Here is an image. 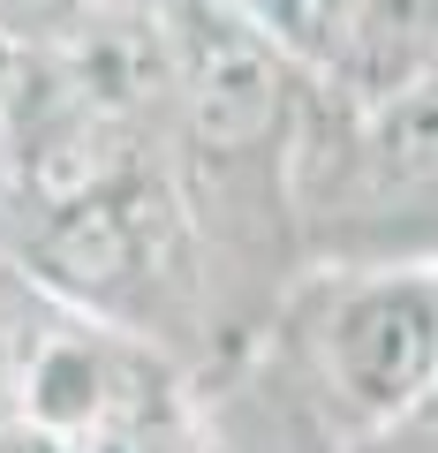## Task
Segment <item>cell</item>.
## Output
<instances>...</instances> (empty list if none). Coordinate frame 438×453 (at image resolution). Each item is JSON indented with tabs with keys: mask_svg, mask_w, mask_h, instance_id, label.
Wrapping results in <instances>:
<instances>
[{
	"mask_svg": "<svg viewBox=\"0 0 438 453\" xmlns=\"http://www.w3.org/2000/svg\"><path fill=\"white\" fill-rule=\"evenodd\" d=\"M91 8H166V0H91Z\"/></svg>",
	"mask_w": 438,
	"mask_h": 453,
	"instance_id": "obj_8",
	"label": "cell"
},
{
	"mask_svg": "<svg viewBox=\"0 0 438 453\" xmlns=\"http://www.w3.org/2000/svg\"><path fill=\"white\" fill-rule=\"evenodd\" d=\"M166 31H174L181 151L196 166H211L227 189L257 166L288 174L303 68L273 46V31L250 8H227V0H166Z\"/></svg>",
	"mask_w": 438,
	"mask_h": 453,
	"instance_id": "obj_2",
	"label": "cell"
},
{
	"mask_svg": "<svg viewBox=\"0 0 438 453\" xmlns=\"http://www.w3.org/2000/svg\"><path fill=\"white\" fill-rule=\"evenodd\" d=\"M46 91L53 98L16 136V181L38 211L83 204V196H114L151 166L144 159V121H121V113H98L83 98H68L53 83V61H46Z\"/></svg>",
	"mask_w": 438,
	"mask_h": 453,
	"instance_id": "obj_4",
	"label": "cell"
},
{
	"mask_svg": "<svg viewBox=\"0 0 438 453\" xmlns=\"http://www.w3.org/2000/svg\"><path fill=\"white\" fill-rule=\"evenodd\" d=\"M356 453H438V371L423 378V393L408 408H393L386 423H371Z\"/></svg>",
	"mask_w": 438,
	"mask_h": 453,
	"instance_id": "obj_6",
	"label": "cell"
},
{
	"mask_svg": "<svg viewBox=\"0 0 438 453\" xmlns=\"http://www.w3.org/2000/svg\"><path fill=\"white\" fill-rule=\"evenodd\" d=\"M83 16H91V0H0V38L46 53V46H61V38H76Z\"/></svg>",
	"mask_w": 438,
	"mask_h": 453,
	"instance_id": "obj_5",
	"label": "cell"
},
{
	"mask_svg": "<svg viewBox=\"0 0 438 453\" xmlns=\"http://www.w3.org/2000/svg\"><path fill=\"white\" fill-rule=\"evenodd\" d=\"M288 211L341 257V273L438 265V76L363 106L303 76L288 129Z\"/></svg>",
	"mask_w": 438,
	"mask_h": 453,
	"instance_id": "obj_1",
	"label": "cell"
},
{
	"mask_svg": "<svg viewBox=\"0 0 438 453\" xmlns=\"http://www.w3.org/2000/svg\"><path fill=\"white\" fill-rule=\"evenodd\" d=\"M0 453H68V446L53 423L23 416V408H0Z\"/></svg>",
	"mask_w": 438,
	"mask_h": 453,
	"instance_id": "obj_7",
	"label": "cell"
},
{
	"mask_svg": "<svg viewBox=\"0 0 438 453\" xmlns=\"http://www.w3.org/2000/svg\"><path fill=\"white\" fill-rule=\"evenodd\" d=\"M318 371L363 431L408 408L438 371V265L341 273L318 310Z\"/></svg>",
	"mask_w": 438,
	"mask_h": 453,
	"instance_id": "obj_3",
	"label": "cell"
}]
</instances>
